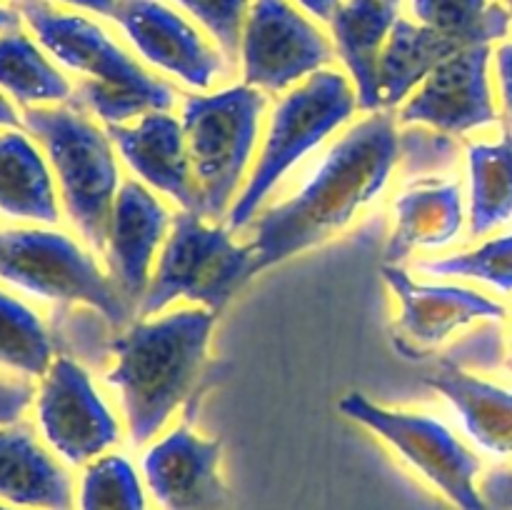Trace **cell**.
<instances>
[{
    "mask_svg": "<svg viewBox=\"0 0 512 510\" xmlns=\"http://www.w3.org/2000/svg\"><path fill=\"white\" fill-rule=\"evenodd\" d=\"M58 3L73 5V8H83V10H90V13L108 15V18H113L118 0H58Z\"/></svg>",
    "mask_w": 512,
    "mask_h": 510,
    "instance_id": "d590c367",
    "label": "cell"
},
{
    "mask_svg": "<svg viewBox=\"0 0 512 510\" xmlns=\"http://www.w3.org/2000/svg\"><path fill=\"white\" fill-rule=\"evenodd\" d=\"M23 123L43 143L58 173L70 220L93 248L103 250L118 195V165L108 135L70 108H30Z\"/></svg>",
    "mask_w": 512,
    "mask_h": 510,
    "instance_id": "277c9868",
    "label": "cell"
},
{
    "mask_svg": "<svg viewBox=\"0 0 512 510\" xmlns=\"http://www.w3.org/2000/svg\"><path fill=\"white\" fill-rule=\"evenodd\" d=\"M470 233L483 235L512 218V133L500 143L468 145Z\"/></svg>",
    "mask_w": 512,
    "mask_h": 510,
    "instance_id": "cb8c5ba5",
    "label": "cell"
},
{
    "mask_svg": "<svg viewBox=\"0 0 512 510\" xmlns=\"http://www.w3.org/2000/svg\"><path fill=\"white\" fill-rule=\"evenodd\" d=\"M30 400H33V385L0 378V425L18 423Z\"/></svg>",
    "mask_w": 512,
    "mask_h": 510,
    "instance_id": "1f68e13d",
    "label": "cell"
},
{
    "mask_svg": "<svg viewBox=\"0 0 512 510\" xmlns=\"http://www.w3.org/2000/svg\"><path fill=\"white\" fill-rule=\"evenodd\" d=\"M18 125H20L18 113H15L13 105L0 95V128H18Z\"/></svg>",
    "mask_w": 512,
    "mask_h": 510,
    "instance_id": "8d00e7d4",
    "label": "cell"
},
{
    "mask_svg": "<svg viewBox=\"0 0 512 510\" xmlns=\"http://www.w3.org/2000/svg\"><path fill=\"white\" fill-rule=\"evenodd\" d=\"M355 108L358 95L353 93L348 80L333 70H318L310 75L308 83L285 95L270 120L258 165L235 208L230 210V230L245 228L285 170L293 168L308 150L323 143L325 135L343 125Z\"/></svg>",
    "mask_w": 512,
    "mask_h": 510,
    "instance_id": "52a82bcc",
    "label": "cell"
},
{
    "mask_svg": "<svg viewBox=\"0 0 512 510\" xmlns=\"http://www.w3.org/2000/svg\"><path fill=\"white\" fill-rule=\"evenodd\" d=\"M110 138L145 183L168 193L190 213L203 215V198L185 150V130L173 115L155 110L143 115L135 128L110 125Z\"/></svg>",
    "mask_w": 512,
    "mask_h": 510,
    "instance_id": "9a60e30c",
    "label": "cell"
},
{
    "mask_svg": "<svg viewBox=\"0 0 512 510\" xmlns=\"http://www.w3.org/2000/svg\"><path fill=\"white\" fill-rule=\"evenodd\" d=\"M0 88L23 105L70 98V83L20 30L0 33Z\"/></svg>",
    "mask_w": 512,
    "mask_h": 510,
    "instance_id": "d4e9b609",
    "label": "cell"
},
{
    "mask_svg": "<svg viewBox=\"0 0 512 510\" xmlns=\"http://www.w3.org/2000/svg\"><path fill=\"white\" fill-rule=\"evenodd\" d=\"M220 440H203L180 425L143 458L145 483L160 510H228V490L218 473Z\"/></svg>",
    "mask_w": 512,
    "mask_h": 510,
    "instance_id": "4fadbf2b",
    "label": "cell"
},
{
    "mask_svg": "<svg viewBox=\"0 0 512 510\" xmlns=\"http://www.w3.org/2000/svg\"><path fill=\"white\" fill-rule=\"evenodd\" d=\"M168 225L163 205L138 183L128 180L115 195L108 230V263L115 288L128 303L143 300L150 288V263Z\"/></svg>",
    "mask_w": 512,
    "mask_h": 510,
    "instance_id": "2e32d148",
    "label": "cell"
},
{
    "mask_svg": "<svg viewBox=\"0 0 512 510\" xmlns=\"http://www.w3.org/2000/svg\"><path fill=\"white\" fill-rule=\"evenodd\" d=\"M480 493H483L485 503L512 510V468H500L485 475Z\"/></svg>",
    "mask_w": 512,
    "mask_h": 510,
    "instance_id": "d6a6232c",
    "label": "cell"
},
{
    "mask_svg": "<svg viewBox=\"0 0 512 510\" xmlns=\"http://www.w3.org/2000/svg\"><path fill=\"white\" fill-rule=\"evenodd\" d=\"M53 343L38 315L0 290V365L25 375L50 370Z\"/></svg>",
    "mask_w": 512,
    "mask_h": 510,
    "instance_id": "4316f807",
    "label": "cell"
},
{
    "mask_svg": "<svg viewBox=\"0 0 512 510\" xmlns=\"http://www.w3.org/2000/svg\"><path fill=\"white\" fill-rule=\"evenodd\" d=\"M383 278L403 303L400 333L415 345H438L475 320H500L505 308L488 295L458 285H420L398 265H383Z\"/></svg>",
    "mask_w": 512,
    "mask_h": 510,
    "instance_id": "e0dca14e",
    "label": "cell"
},
{
    "mask_svg": "<svg viewBox=\"0 0 512 510\" xmlns=\"http://www.w3.org/2000/svg\"><path fill=\"white\" fill-rule=\"evenodd\" d=\"M113 20L145 60L193 88H208L220 73L218 53L160 0H118Z\"/></svg>",
    "mask_w": 512,
    "mask_h": 510,
    "instance_id": "5bb4252c",
    "label": "cell"
},
{
    "mask_svg": "<svg viewBox=\"0 0 512 510\" xmlns=\"http://www.w3.org/2000/svg\"><path fill=\"white\" fill-rule=\"evenodd\" d=\"M340 410L388 440L455 508L488 510L483 493L475 485L480 475L478 455L465 448L440 420L380 408L363 393L345 395Z\"/></svg>",
    "mask_w": 512,
    "mask_h": 510,
    "instance_id": "9c48e42d",
    "label": "cell"
},
{
    "mask_svg": "<svg viewBox=\"0 0 512 510\" xmlns=\"http://www.w3.org/2000/svg\"><path fill=\"white\" fill-rule=\"evenodd\" d=\"M0 280L40 298L90 305L110 325L130 318V303L95 260L53 230H0Z\"/></svg>",
    "mask_w": 512,
    "mask_h": 510,
    "instance_id": "ba28073f",
    "label": "cell"
},
{
    "mask_svg": "<svg viewBox=\"0 0 512 510\" xmlns=\"http://www.w3.org/2000/svg\"><path fill=\"white\" fill-rule=\"evenodd\" d=\"M390 3H398L400 5V0H390Z\"/></svg>",
    "mask_w": 512,
    "mask_h": 510,
    "instance_id": "60d3db41",
    "label": "cell"
},
{
    "mask_svg": "<svg viewBox=\"0 0 512 510\" xmlns=\"http://www.w3.org/2000/svg\"><path fill=\"white\" fill-rule=\"evenodd\" d=\"M38 423L45 440L70 465H83L118 443V423L95 393L90 375L75 360L58 358L38 395Z\"/></svg>",
    "mask_w": 512,
    "mask_h": 510,
    "instance_id": "8fae6325",
    "label": "cell"
},
{
    "mask_svg": "<svg viewBox=\"0 0 512 510\" xmlns=\"http://www.w3.org/2000/svg\"><path fill=\"white\" fill-rule=\"evenodd\" d=\"M175 3L183 5L218 40V45L228 58L238 55L250 0H175Z\"/></svg>",
    "mask_w": 512,
    "mask_h": 510,
    "instance_id": "f546056e",
    "label": "cell"
},
{
    "mask_svg": "<svg viewBox=\"0 0 512 510\" xmlns=\"http://www.w3.org/2000/svg\"><path fill=\"white\" fill-rule=\"evenodd\" d=\"M18 13L55 60L93 78L80 85L75 100L108 125L170 110L173 88L153 78L98 23L83 15L60 13L45 0H20Z\"/></svg>",
    "mask_w": 512,
    "mask_h": 510,
    "instance_id": "3957f363",
    "label": "cell"
},
{
    "mask_svg": "<svg viewBox=\"0 0 512 510\" xmlns=\"http://www.w3.org/2000/svg\"><path fill=\"white\" fill-rule=\"evenodd\" d=\"M420 25L438 30L463 48L490 45L510 33V13L490 0H410Z\"/></svg>",
    "mask_w": 512,
    "mask_h": 510,
    "instance_id": "484cf974",
    "label": "cell"
},
{
    "mask_svg": "<svg viewBox=\"0 0 512 510\" xmlns=\"http://www.w3.org/2000/svg\"><path fill=\"white\" fill-rule=\"evenodd\" d=\"M420 270L430 275H448V278H473L510 293L512 290V235L488 240L478 250L448 255L440 260H425Z\"/></svg>",
    "mask_w": 512,
    "mask_h": 510,
    "instance_id": "f1b7e54d",
    "label": "cell"
},
{
    "mask_svg": "<svg viewBox=\"0 0 512 510\" xmlns=\"http://www.w3.org/2000/svg\"><path fill=\"white\" fill-rule=\"evenodd\" d=\"M245 83L285 90L333 60L325 35L288 0H255L243 28Z\"/></svg>",
    "mask_w": 512,
    "mask_h": 510,
    "instance_id": "30bf717a",
    "label": "cell"
},
{
    "mask_svg": "<svg viewBox=\"0 0 512 510\" xmlns=\"http://www.w3.org/2000/svg\"><path fill=\"white\" fill-rule=\"evenodd\" d=\"M400 155L390 113L370 115L333 145L315 178L295 198L260 218L253 250L258 270L323 243L378 198Z\"/></svg>",
    "mask_w": 512,
    "mask_h": 510,
    "instance_id": "6da1fadb",
    "label": "cell"
},
{
    "mask_svg": "<svg viewBox=\"0 0 512 510\" xmlns=\"http://www.w3.org/2000/svg\"><path fill=\"white\" fill-rule=\"evenodd\" d=\"M295 3H298L305 13L313 15V18L330 23L335 15V10L340 8V3H343V0H295Z\"/></svg>",
    "mask_w": 512,
    "mask_h": 510,
    "instance_id": "e575fe53",
    "label": "cell"
},
{
    "mask_svg": "<svg viewBox=\"0 0 512 510\" xmlns=\"http://www.w3.org/2000/svg\"><path fill=\"white\" fill-rule=\"evenodd\" d=\"M398 3L390 0H345L330 20L335 45L358 85V105L375 110L383 105L380 95V55L393 30Z\"/></svg>",
    "mask_w": 512,
    "mask_h": 510,
    "instance_id": "d6986e66",
    "label": "cell"
},
{
    "mask_svg": "<svg viewBox=\"0 0 512 510\" xmlns=\"http://www.w3.org/2000/svg\"><path fill=\"white\" fill-rule=\"evenodd\" d=\"M490 45L463 48L425 78L423 90L400 113L403 123H428L443 133L493 125L498 120L488 83Z\"/></svg>",
    "mask_w": 512,
    "mask_h": 510,
    "instance_id": "7c38bea8",
    "label": "cell"
},
{
    "mask_svg": "<svg viewBox=\"0 0 512 510\" xmlns=\"http://www.w3.org/2000/svg\"><path fill=\"white\" fill-rule=\"evenodd\" d=\"M495 68H498L500 95H503V108L508 115V123L512 128V40L503 43L495 53Z\"/></svg>",
    "mask_w": 512,
    "mask_h": 510,
    "instance_id": "836d02e7",
    "label": "cell"
},
{
    "mask_svg": "<svg viewBox=\"0 0 512 510\" xmlns=\"http://www.w3.org/2000/svg\"><path fill=\"white\" fill-rule=\"evenodd\" d=\"M0 510H13V508H5V505H0Z\"/></svg>",
    "mask_w": 512,
    "mask_h": 510,
    "instance_id": "ab89813d",
    "label": "cell"
},
{
    "mask_svg": "<svg viewBox=\"0 0 512 510\" xmlns=\"http://www.w3.org/2000/svg\"><path fill=\"white\" fill-rule=\"evenodd\" d=\"M255 273L258 258L253 245L238 248L228 230L210 228L203 223V215L183 210L175 215L173 233L140 303V313L153 315L173 300L190 298L218 315Z\"/></svg>",
    "mask_w": 512,
    "mask_h": 510,
    "instance_id": "5b68a950",
    "label": "cell"
},
{
    "mask_svg": "<svg viewBox=\"0 0 512 510\" xmlns=\"http://www.w3.org/2000/svg\"><path fill=\"white\" fill-rule=\"evenodd\" d=\"M460 228L463 205L458 185H418L395 200V228L385 245V263H400L415 248L453 243Z\"/></svg>",
    "mask_w": 512,
    "mask_h": 510,
    "instance_id": "44dd1931",
    "label": "cell"
},
{
    "mask_svg": "<svg viewBox=\"0 0 512 510\" xmlns=\"http://www.w3.org/2000/svg\"><path fill=\"white\" fill-rule=\"evenodd\" d=\"M463 50L428 25H415L398 18L380 55V95L383 105H395L428 78L443 60Z\"/></svg>",
    "mask_w": 512,
    "mask_h": 510,
    "instance_id": "603a6c76",
    "label": "cell"
},
{
    "mask_svg": "<svg viewBox=\"0 0 512 510\" xmlns=\"http://www.w3.org/2000/svg\"><path fill=\"white\" fill-rule=\"evenodd\" d=\"M18 25H20L18 10L0 5V33H5V30H18Z\"/></svg>",
    "mask_w": 512,
    "mask_h": 510,
    "instance_id": "74e56055",
    "label": "cell"
},
{
    "mask_svg": "<svg viewBox=\"0 0 512 510\" xmlns=\"http://www.w3.org/2000/svg\"><path fill=\"white\" fill-rule=\"evenodd\" d=\"M0 500L28 510H70L73 483L28 425L0 430Z\"/></svg>",
    "mask_w": 512,
    "mask_h": 510,
    "instance_id": "ac0fdd59",
    "label": "cell"
},
{
    "mask_svg": "<svg viewBox=\"0 0 512 510\" xmlns=\"http://www.w3.org/2000/svg\"><path fill=\"white\" fill-rule=\"evenodd\" d=\"M0 210L10 218L58 223L48 165L18 130L0 133Z\"/></svg>",
    "mask_w": 512,
    "mask_h": 510,
    "instance_id": "7402d4cb",
    "label": "cell"
},
{
    "mask_svg": "<svg viewBox=\"0 0 512 510\" xmlns=\"http://www.w3.org/2000/svg\"><path fill=\"white\" fill-rule=\"evenodd\" d=\"M505 3V8H508V13H510V18H512V0H503Z\"/></svg>",
    "mask_w": 512,
    "mask_h": 510,
    "instance_id": "f35d334b",
    "label": "cell"
},
{
    "mask_svg": "<svg viewBox=\"0 0 512 510\" xmlns=\"http://www.w3.org/2000/svg\"><path fill=\"white\" fill-rule=\"evenodd\" d=\"M263 108L265 95L253 85L185 100L183 130L203 198V218L218 220L228 210L253 153Z\"/></svg>",
    "mask_w": 512,
    "mask_h": 510,
    "instance_id": "8992f818",
    "label": "cell"
},
{
    "mask_svg": "<svg viewBox=\"0 0 512 510\" xmlns=\"http://www.w3.org/2000/svg\"><path fill=\"white\" fill-rule=\"evenodd\" d=\"M400 150H405V158L410 160L413 170H438L455 160V143L445 135L423 133V130H410L405 138H400Z\"/></svg>",
    "mask_w": 512,
    "mask_h": 510,
    "instance_id": "4dcf8cb0",
    "label": "cell"
},
{
    "mask_svg": "<svg viewBox=\"0 0 512 510\" xmlns=\"http://www.w3.org/2000/svg\"><path fill=\"white\" fill-rule=\"evenodd\" d=\"M78 510H148L138 473L123 455H105L85 468Z\"/></svg>",
    "mask_w": 512,
    "mask_h": 510,
    "instance_id": "83f0119b",
    "label": "cell"
},
{
    "mask_svg": "<svg viewBox=\"0 0 512 510\" xmlns=\"http://www.w3.org/2000/svg\"><path fill=\"white\" fill-rule=\"evenodd\" d=\"M458 355L460 348L450 350L440 370L425 375V383L453 403L475 443L490 453L512 455V390L465 373L460 368L465 360Z\"/></svg>",
    "mask_w": 512,
    "mask_h": 510,
    "instance_id": "ffe728a7",
    "label": "cell"
},
{
    "mask_svg": "<svg viewBox=\"0 0 512 510\" xmlns=\"http://www.w3.org/2000/svg\"><path fill=\"white\" fill-rule=\"evenodd\" d=\"M213 325L210 310H178L113 340L118 365L108 383L120 390L135 445L148 443L198 383Z\"/></svg>",
    "mask_w": 512,
    "mask_h": 510,
    "instance_id": "7a4b0ae2",
    "label": "cell"
}]
</instances>
